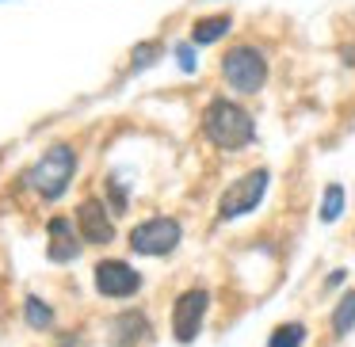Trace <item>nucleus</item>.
<instances>
[{"instance_id":"obj_1","label":"nucleus","mask_w":355,"mask_h":347,"mask_svg":"<svg viewBox=\"0 0 355 347\" xmlns=\"http://www.w3.org/2000/svg\"><path fill=\"white\" fill-rule=\"evenodd\" d=\"M202 134L222 153H245L256 141V123L233 96H214L202 107Z\"/></svg>"},{"instance_id":"obj_2","label":"nucleus","mask_w":355,"mask_h":347,"mask_svg":"<svg viewBox=\"0 0 355 347\" xmlns=\"http://www.w3.org/2000/svg\"><path fill=\"white\" fill-rule=\"evenodd\" d=\"M73 172H77V153H73V145L58 141V145H50L46 153L27 168L24 179H27V187H31L35 195H42L46 202H54V199H62V195L69 191Z\"/></svg>"},{"instance_id":"obj_3","label":"nucleus","mask_w":355,"mask_h":347,"mask_svg":"<svg viewBox=\"0 0 355 347\" xmlns=\"http://www.w3.org/2000/svg\"><path fill=\"white\" fill-rule=\"evenodd\" d=\"M222 80L237 96H256L268 84V54L256 42H233L222 54Z\"/></svg>"},{"instance_id":"obj_4","label":"nucleus","mask_w":355,"mask_h":347,"mask_svg":"<svg viewBox=\"0 0 355 347\" xmlns=\"http://www.w3.org/2000/svg\"><path fill=\"white\" fill-rule=\"evenodd\" d=\"M271 187V172L268 168H248L245 176H237L218 199V222H237V217L252 214L260 206V199Z\"/></svg>"},{"instance_id":"obj_5","label":"nucleus","mask_w":355,"mask_h":347,"mask_svg":"<svg viewBox=\"0 0 355 347\" xmlns=\"http://www.w3.org/2000/svg\"><path fill=\"white\" fill-rule=\"evenodd\" d=\"M180 237H184V225H180L176 217L157 214V217H146V222L134 225L126 244L138 256H168V252H176Z\"/></svg>"},{"instance_id":"obj_6","label":"nucleus","mask_w":355,"mask_h":347,"mask_svg":"<svg viewBox=\"0 0 355 347\" xmlns=\"http://www.w3.org/2000/svg\"><path fill=\"white\" fill-rule=\"evenodd\" d=\"M210 313V290L207 286H187L176 301H172V336L180 344H191L202 332V321Z\"/></svg>"},{"instance_id":"obj_7","label":"nucleus","mask_w":355,"mask_h":347,"mask_svg":"<svg viewBox=\"0 0 355 347\" xmlns=\"http://www.w3.org/2000/svg\"><path fill=\"white\" fill-rule=\"evenodd\" d=\"M92 278H96V290L103 298H134L141 290V275L126 260H100Z\"/></svg>"},{"instance_id":"obj_8","label":"nucleus","mask_w":355,"mask_h":347,"mask_svg":"<svg viewBox=\"0 0 355 347\" xmlns=\"http://www.w3.org/2000/svg\"><path fill=\"white\" fill-rule=\"evenodd\" d=\"M77 233L85 244H111L115 240V222H111V210L100 199H85L77 206Z\"/></svg>"},{"instance_id":"obj_9","label":"nucleus","mask_w":355,"mask_h":347,"mask_svg":"<svg viewBox=\"0 0 355 347\" xmlns=\"http://www.w3.org/2000/svg\"><path fill=\"white\" fill-rule=\"evenodd\" d=\"M46 233H50V248H46L50 260H54V263H69V260H77V252H80V233L73 229L69 217H50Z\"/></svg>"},{"instance_id":"obj_10","label":"nucleus","mask_w":355,"mask_h":347,"mask_svg":"<svg viewBox=\"0 0 355 347\" xmlns=\"http://www.w3.org/2000/svg\"><path fill=\"white\" fill-rule=\"evenodd\" d=\"M149 336V321L141 313H123L111 321V344L115 347H134Z\"/></svg>"},{"instance_id":"obj_11","label":"nucleus","mask_w":355,"mask_h":347,"mask_svg":"<svg viewBox=\"0 0 355 347\" xmlns=\"http://www.w3.org/2000/svg\"><path fill=\"white\" fill-rule=\"evenodd\" d=\"M233 31V16H225V12H218V16H202L191 24V42L195 46H210V42L225 39V35Z\"/></svg>"},{"instance_id":"obj_12","label":"nucleus","mask_w":355,"mask_h":347,"mask_svg":"<svg viewBox=\"0 0 355 347\" xmlns=\"http://www.w3.org/2000/svg\"><path fill=\"white\" fill-rule=\"evenodd\" d=\"M347 332H355V290H347L332 309V336L344 339Z\"/></svg>"},{"instance_id":"obj_13","label":"nucleus","mask_w":355,"mask_h":347,"mask_svg":"<svg viewBox=\"0 0 355 347\" xmlns=\"http://www.w3.org/2000/svg\"><path fill=\"white\" fill-rule=\"evenodd\" d=\"M302 344H306V324L302 321L275 324V332L268 336V347H302Z\"/></svg>"},{"instance_id":"obj_14","label":"nucleus","mask_w":355,"mask_h":347,"mask_svg":"<svg viewBox=\"0 0 355 347\" xmlns=\"http://www.w3.org/2000/svg\"><path fill=\"white\" fill-rule=\"evenodd\" d=\"M344 187H340V184H329V187H324V195H321V210H317V214H321V222L324 225H332V222H336V217L340 214H344Z\"/></svg>"},{"instance_id":"obj_15","label":"nucleus","mask_w":355,"mask_h":347,"mask_svg":"<svg viewBox=\"0 0 355 347\" xmlns=\"http://www.w3.org/2000/svg\"><path fill=\"white\" fill-rule=\"evenodd\" d=\"M24 309H27V324H31V328H50V324H54V309L42 305V298H27Z\"/></svg>"},{"instance_id":"obj_16","label":"nucleus","mask_w":355,"mask_h":347,"mask_svg":"<svg viewBox=\"0 0 355 347\" xmlns=\"http://www.w3.org/2000/svg\"><path fill=\"white\" fill-rule=\"evenodd\" d=\"M161 54V42H146V46L134 50V69H146V65H153V57Z\"/></svg>"}]
</instances>
